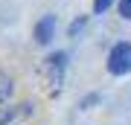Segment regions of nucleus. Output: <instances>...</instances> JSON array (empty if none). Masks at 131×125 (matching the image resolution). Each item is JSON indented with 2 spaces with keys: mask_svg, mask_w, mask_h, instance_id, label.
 <instances>
[{
  "mask_svg": "<svg viewBox=\"0 0 131 125\" xmlns=\"http://www.w3.org/2000/svg\"><path fill=\"white\" fill-rule=\"evenodd\" d=\"M82 26H84V18H79V20L70 26V35H79V32H82Z\"/></svg>",
  "mask_w": 131,
  "mask_h": 125,
  "instance_id": "obj_7",
  "label": "nucleus"
},
{
  "mask_svg": "<svg viewBox=\"0 0 131 125\" xmlns=\"http://www.w3.org/2000/svg\"><path fill=\"white\" fill-rule=\"evenodd\" d=\"M119 15H122V18H131V0H119Z\"/></svg>",
  "mask_w": 131,
  "mask_h": 125,
  "instance_id": "obj_6",
  "label": "nucleus"
},
{
  "mask_svg": "<svg viewBox=\"0 0 131 125\" xmlns=\"http://www.w3.org/2000/svg\"><path fill=\"white\" fill-rule=\"evenodd\" d=\"M108 73H111V76L131 73V44L119 41V44L111 47V52H108Z\"/></svg>",
  "mask_w": 131,
  "mask_h": 125,
  "instance_id": "obj_2",
  "label": "nucleus"
},
{
  "mask_svg": "<svg viewBox=\"0 0 131 125\" xmlns=\"http://www.w3.org/2000/svg\"><path fill=\"white\" fill-rule=\"evenodd\" d=\"M52 32H56V18L52 15H44L35 26V41L38 44H50L52 41Z\"/></svg>",
  "mask_w": 131,
  "mask_h": 125,
  "instance_id": "obj_3",
  "label": "nucleus"
},
{
  "mask_svg": "<svg viewBox=\"0 0 131 125\" xmlns=\"http://www.w3.org/2000/svg\"><path fill=\"white\" fill-rule=\"evenodd\" d=\"M12 90H15V82H12V76L0 73V105H3V102H9Z\"/></svg>",
  "mask_w": 131,
  "mask_h": 125,
  "instance_id": "obj_4",
  "label": "nucleus"
},
{
  "mask_svg": "<svg viewBox=\"0 0 131 125\" xmlns=\"http://www.w3.org/2000/svg\"><path fill=\"white\" fill-rule=\"evenodd\" d=\"M111 3H114V0H93V12H96V15H102V12L111 9Z\"/></svg>",
  "mask_w": 131,
  "mask_h": 125,
  "instance_id": "obj_5",
  "label": "nucleus"
},
{
  "mask_svg": "<svg viewBox=\"0 0 131 125\" xmlns=\"http://www.w3.org/2000/svg\"><path fill=\"white\" fill-rule=\"evenodd\" d=\"M64 70H67V55L64 52H56L44 61V82H47V90L56 96L64 84Z\"/></svg>",
  "mask_w": 131,
  "mask_h": 125,
  "instance_id": "obj_1",
  "label": "nucleus"
}]
</instances>
